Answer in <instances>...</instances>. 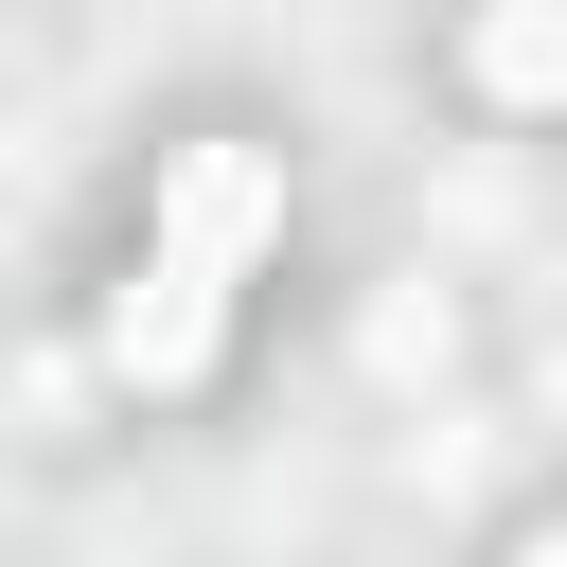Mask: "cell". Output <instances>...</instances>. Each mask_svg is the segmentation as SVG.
<instances>
[{"mask_svg":"<svg viewBox=\"0 0 567 567\" xmlns=\"http://www.w3.org/2000/svg\"><path fill=\"white\" fill-rule=\"evenodd\" d=\"M213 354H230V266L142 248L124 301H106V372H124V390H213Z\"/></svg>","mask_w":567,"mask_h":567,"instance_id":"cell-1","label":"cell"},{"mask_svg":"<svg viewBox=\"0 0 567 567\" xmlns=\"http://www.w3.org/2000/svg\"><path fill=\"white\" fill-rule=\"evenodd\" d=\"M461 71L496 106H567V0H478L461 18Z\"/></svg>","mask_w":567,"mask_h":567,"instance_id":"cell-3","label":"cell"},{"mask_svg":"<svg viewBox=\"0 0 567 567\" xmlns=\"http://www.w3.org/2000/svg\"><path fill=\"white\" fill-rule=\"evenodd\" d=\"M159 248H195V266L248 284V266L284 248V159H266V142H177V159H159Z\"/></svg>","mask_w":567,"mask_h":567,"instance_id":"cell-2","label":"cell"}]
</instances>
